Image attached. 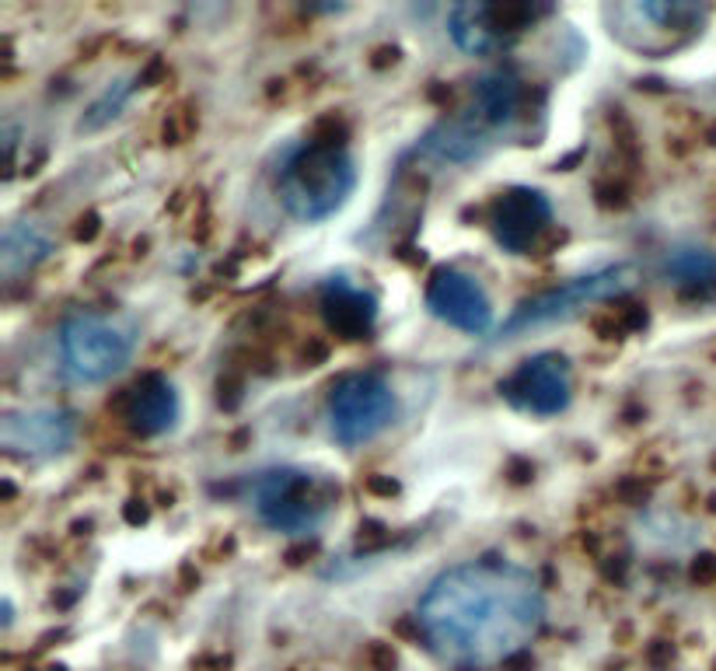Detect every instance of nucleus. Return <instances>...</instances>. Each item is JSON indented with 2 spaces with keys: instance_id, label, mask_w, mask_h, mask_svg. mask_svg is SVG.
I'll use <instances>...</instances> for the list:
<instances>
[{
  "instance_id": "nucleus-1",
  "label": "nucleus",
  "mask_w": 716,
  "mask_h": 671,
  "mask_svg": "<svg viewBox=\"0 0 716 671\" xmlns=\"http://www.w3.org/2000/svg\"><path fill=\"white\" fill-rule=\"evenodd\" d=\"M416 623L444 665L489 671L507 665L538 637L545 595L528 567L482 556L434 577L416 605Z\"/></svg>"
},
{
  "instance_id": "nucleus-2",
  "label": "nucleus",
  "mask_w": 716,
  "mask_h": 671,
  "mask_svg": "<svg viewBox=\"0 0 716 671\" xmlns=\"http://www.w3.org/2000/svg\"><path fill=\"white\" fill-rule=\"evenodd\" d=\"M357 189V165L343 144L308 140L280 172V203L304 224H322L346 207Z\"/></svg>"
},
{
  "instance_id": "nucleus-3",
  "label": "nucleus",
  "mask_w": 716,
  "mask_h": 671,
  "mask_svg": "<svg viewBox=\"0 0 716 671\" xmlns=\"http://www.w3.org/2000/svg\"><path fill=\"white\" fill-rule=\"evenodd\" d=\"M137 350V322L126 315L77 312L60 326L63 374L77 385L109 381L130 364Z\"/></svg>"
},
{
  "instance_id": "nucleus-4",
  "label": "nucleus",
  "mask_w": 716,
  "mask_h": 671,
  "mask_svg": "<svg viewBox=\"0 0 716 671\" xmlns=\"http://www.w3.org/2000/svg\"><path fill=\"white\" fill-rule=\"evenodd\" d=\"M636 277H640V273H636L633 263H615V266H605V270L587 273V277L570 280V284L563 287L535 294V298L521 301V305L514 308V315L500 326V336L514 339L517 333H528V329L573 319V315L598 305V301H612L619 298V294H626L629 287L636 284Z\"/></svg>"
},
{
  "instance_id": "nucleus-5",
  "label": "nucleus",
  "mask_w": 716,
  "mask_h": 671,
  "mask_svg": "<svg viewBox=\"0 0 716 671\" xmlns=\"http://www.w3.org/2000/svg\"><path fill=\"white\" fill-rule=\"evenodd\" d=\"M336 486L304 469H273L255 479V511L276 532H311L336 504Z\"/></svg>"
},
{
  "instance_id": "nucleus-6",
  "label": "nucleus",
  "mask_w": 716,
  "mask_h": 671,
  "mask_svg": "<svg viewBox=\"0 0 716 671\" xmlns=\"http://www.w3.org/2000/svg\"><path fill=\"white\" fill-rule=\"evenodd\" d=\"M395 392L381 374L364 371V374H346L332 385L329 392V423L332 434L346 448L367 444L392 427L395 420Z\"/></svg>"
},
{
  "instance_id": "nucleus-7",
  "label": "nucleus",
  "mask_w": 716,
  "mask_h": 671,
  "mask_svg": "<svg viewBox=\"0 0 716 671\" xmlns=\"http://www.w3.org/2000/svg\"><path fill=\"white\" fill-rule=\"evenodd\" d=\"M549 7L542 4H486V0H465L448 14V32L455 46L469 56H486L510 46L521 32H528Z\"/></svg>"
},
{
  "instance_id": "nucleus-8",
  "label": "nucleus",
  "mask_w": 716,
  "mask_h": 671,
  "mask_svg": "<svg viewBox=\"0 0 716 671\" xmlns=\"http://www.w3.org/2000/svg\"><path fill=\"white\" fill-rule=\"evenodd\" d=\"M503 402L531 416H556L573 399V367L563 353H535L500 381Z\"/></svg>"
},
{
  "instance_id": "nucleus-9",
  "label": "nucleus",
  "mask_w": 716,
  "mask_h": 671,
  "mask_svg": "<svg viewBox=\"0 0 716 671\" xmlns=\"http://www.w3.org/2000/svg\"><path fill=\"white\" fill-rule=\"evenodd\" d=\"M549 228L552 203L542 189L510 186L507 193L496 196L493 210H489V231H493L496 245L514 252V256H528Z\"/></svg>"
},
{
  "instance_id": "nucleus-10",
  "label": "nucleus",
  "mask_w": 716,
  "mask_h": 671,
  "mask_svg": "<svg viewBox=\"0 0 716 671\" xmlns=\"http://www.w3.org/2000/svg\"><path fill=\"white\" fill-rule=\"evenodd\" d=\"M427 308L441 322L469 336H482L493 329V301H489L486 287L455 266L434 270L427 284Z\"/></svg>"
},
{
  "instance_id": "nucleus-11",
  "label": "nucleus",
  "mask_w": 716,
  "mask_h": 671,
  "mask_svg": "<svg viewBox=\"0 0 716 671\" xmlns=\"http://www.w3.org/2000/svg\"><path fill=\"white\" fill-rule=\"evenodd\" d=\"M74 441V420L63 409H21L0 420V444L21 458L63 455Z\"/></svg>"
},
{
  "instance_id": "nucleus-12",
  "label": "nucleus",
  "mask_w": 716,
  "mask_h": 671,
  "mask_svg": "<svg viewBox=\"0 0 716 671\" xmlns=\"http://www.w3.org/2000/svg\"><path fill=\"white\" fill-rule=\"evenodd\" d=\"M493 144L496 133L486 130L472 112H462V116L441 119L437 126H430L416 151L430 161H441V165H469V161H479L482 154H489Z\"/></svg>"
},
{
  "instance_id": "nucleus-13",
  "label": "nucleus",
  "mask_w": 716,
  "mask_h": 671,
  "mask_svg": "<svg viewBox=\"0 0 716 671\" xmlns=\"http://www.w3.org/2000/svg\"><path fill=\"white\" fill-rule=\"evenodd\" d=\"M179 392L161 374H144L130 392L123 395V420L133 434L158 437L168 434L179 420Z\"/></svg>"
},
{
  "instance_id": "nucleus-14",
  "label": "nucleus",
  "mask_w": 716,
  "mask_h": 671,
  "mask_svg": "<svg viewBox=\"0 0 716 671\" xmlns=\"http://www.w3.org/2000/svg\"><path fill=\"white\" fill-rule=\"evenodd\" d=\"M521 105H524L521 74L510 67H493L476 81V88H472V105L465 112H472L486 130L503 133L507 126L517 123Z\"/></svg>"
},
{
  "instance_id": "nucleus-15",
  "label": "nucleus",
  "mask_w": 716,
  "mask_h": 671,
  "mask_svg": "<svg viewBox=\"0 0 716 671\" xmlns=\"http://www.w3.org/2000/svg\"><path fill=\"white\" fill-rule=\"evenodd\" d=\"M322 319L325 326L343 339H360L374 329L378 298L364 287L350 284L346 277H332L322 287Z\"/></svg>"
},
{
  "instance_id": "nucleus-16",
  "label": "nucleus",
  "mask_w": 716,
  "mask_h": 671,
  "mask_svg": "<svg viewBox=\"0 0 716 671\" xmlns=\"http://www.w3.org/2000/svg\"><path fill=\"white\" fill-rule=\"evenodd\" d=\"M49 249H53V238L35 221L7 224L4 238H0V270H4V280L25 277L28 270H35L49 256Z\"/></svg>"
},
{
  "instance_id": "nucleus-17",
  "label": "nucleus",
  "mask_w": 716,
  "mask_h": 671,
  "mask_svg": "<svg viewBox=\"0 0 716 671\" xmlns=\"http://www.w3.org/2000/svg\"><path fill=\"white\" fill-rule=\"evenodd\" d=\"M664 277L685 298H716V252L710 249H675L664 259Z\"/></svg>"
},
{
  "instance_id": "nucleus-18",
  "label": "nucleus",
  "mask_w": 716,
  "mask_h": 671,
  "mask_svg": "<svg viewBox=\"0 0 716 671\" xmlns=\"http://www.w3.org/2000/svg\"><path fill=\"white\" fill-rule=\"evenodd\" d=\"M130 91H133L130 81L109 84V88H105L102 95L91 102V109L84 112V119H81V126H77V130H81V133H95V130H102L105 123H112V119L119 116V109L126 105V98H130Z\"/></svg>"
},
{
  "instance_id": "nucleus-19",
  "label": "nucleus",
  "mask_w": 716,
  "mask_h": 671,
  "mask_svg": "<svg viewBox=\"0 0 716 671\" xmlns=\"http://www.w3.org/2000/svg\"><path fill=\"white\" fill-rule=\"evenodd\" d=\"M713 574H716V560H713V556H699L696 567H692V577H696V581H710Z\"/></svg>"
}]
</instances>
